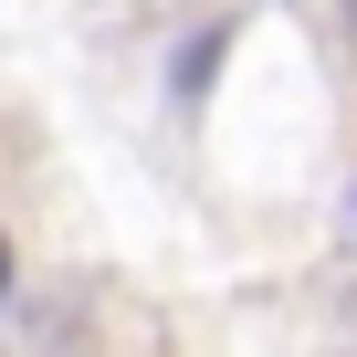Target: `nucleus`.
I'll return each instance as SVG.
<instances>
[{
  "label": "nucleus",
  "mask_w": 357,
  "mask_h": 357,
  "mask_svg": "<svg viewBox=\"0 0 357 357\" xmlns=\"http://www.w3.org/2000/svg\"><path fill=\"white\" fill-rule=\"evenodd\" d=\"M0 284H11V242H0Z\"/></svg>",
  "instance_id": "nucleus-1"
}]
</instances>
